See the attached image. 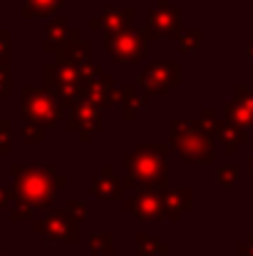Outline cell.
<instances>
[{
    "instance_id": "cell-26",
    "label": "cell",
    "mask_w": 253,
    "mask_h": 256,
    "mask_svg": "<svg viewBox=\"0 0 253 256\" xmlns=\"http://www.w3.org/2000/svg\"><path fill=\"white\" fill-rule=\"evenodd\" d=\"M10 206H12V209H10L12 219H27V216H32V206L25 204V202H15V204H10Z\"/></svg>"
},
{
    "instance_id": "cell-24",
    "label": "cell",
    "mask_w": 253,
    "mask_h": 256,
    "mask_svg": "<svg viewBox=\"0 0 253 256\" xmlns=\"http://www.w3.org/2000/svg\"><path fill=\"white\" fill-rule=\"evenodd\" d=\"M10 60V32L0 30V68H7Z\"/></svg>"
},
{
    "instance_id": "cell-27",
    "label": "cell",
    "mask_w": 253,
    "mask_h": 256,
    "mask_svg": "<svg viewBox=\"0 0 253 256\" xmlns=\"http://www.w3.org/2000/svg\"><path fill=\"white\" fill-rule=\"evenodd\" d=\"M0 150H2V152L10 150V122H7V120L0 122Z\"/></svg>"
},
{
    "instance_id": "cell-3",
    "label": "cell",
    "mask_w": 253,
    "mask_h": 256,
    "mask_svg": "<svg viewBox=\"0 0 253 256\" xmlns=\"http://www.w3.org/2000/svg\"><path fill=\"white\" fill-rule=\"evenodd\" d=\"M12 174H15L17 199L30 204V206H42V209H47L55 199V192L67 184V176L57 174L55 167H45V170L12 167Z\"/></svg>"
},
{
    "instance_id": "cell-5",
    "label": "cell",
    "mask_w": 253,
    "mask_h": 256,
    "mask_svg": "<svg viewBox=\"0 0 253 256\" xmlns=\"http://www.w3.org/2000/svg\"><path fill=\"white\" fill-rule=\"evenodd\" d=\"M159 5L149 8L147 12V28L157 35V38H174L179 40L181 30V10L176 5H171L169 0H157Z\"/></svg>"
},
{
    "instance_id": "cell-12",
    "label": "cell",
    "mask_w": 253,
    "mask_h": 256,
    "mask_svg": "<svg viewBox=\"0 0 253 256\" xmlns=\"http://www.w3.org/2000/svg\"><path fill=\"white\" fill-rule=\"evenodd\" d=\"M37 232H45L50 239H67V242H75L77 239V219L70 216L67 212H60V214H50L45 222L35 224Z\"/></svg>"
},
{
    "instance_id": "cell-17",
    "label": "cell",
    "mask_w": 253,
    "mask_h": 256,
    "mask_svg": "<svg viewBox=\"0 0 253 256\" xmlns=\"http://www.w3.org/2000/svg\"><path fill=\"white\" fill-rule=\"evenodd\" d=\"M87 87V102H92L94 107H102V104H109V97L114 92V82H112V75H102L97 80H92Z\"/></svg>"
},
{
    "instance_id": "cell-16",
    "label": "cell",
    "mask_w": 253,
    "mask_h": 256,
    "mask_svg": "<svg viewBox=\"0 0 253 256\" xmlns=\"http://www.w3.org/2000/svg\"><path fill=\"white\" fill-rule=\"evenodd\" d=\"M216 134H219V140H221V144H224V150L229 154H234L239 150V144H244L249 140V132L246 130H241V127H236V124H231L226 120H219L216 122Z\"/></svg>"
},
{
    "instance_id": "cell-30",
    "label": "cell",
    "mask_w": 253,
    "mask_h": 256,
    "mask_svg": "<svg viewBox=\"0 0 253 256\" xmlns=\"http://www.w3.org/2000/svg\"><path fill=\"white\" fill-rule=\"evenodd\" d=\"M246 55H249V60H253V40H249V45H246Z\"/></svg>"
},
{
    "instance_id": "cell-25",
    "label": "cell",
    "mask_w": 253,
    "mask_h": 256,
    "mask_svg": "<svg viewBox=\"0 0 253 256\" xmlns=\"http://www.w3.org/2000/svg\"><path fill=\"white\" fill-rule=\"evenodd\" d=\"M22 134L27 137V140H42L45 137V127H40V124H32V122H25L22 124Z\"/></svg>"
},
{
    "instance_id": "cell-4",
    "label": "cell",
    "mask_w": 253,
    "mask_h": 256,
    "mask_svg": "<svg viewBox=\"0 0 253 256\" xmlns=\"http://www.w3.org/2000/svg\"><path fill=\"white\" fill-rule=\"evenodd\" d=\"M22 114H25V122L52 127L62 120L65 107L57 100V94H52L47 87H25L22 90Z\"/></svg>"
},
{
    "instance_id": "cell-10",
    "label": "cell",
    "mask_w": 253,
    "mask_h": 256,
    "mask_svg": "<svg viewBox=\"0 0 253 256\" xmlns=\"http://www.w3.org/2000/svg\"><path fill=\"white\" fill-rule=\"evenodd\" d=\"M132 18H134V8H104L99 15H94L89 20L92 28H102L107 35H114V32H124V30H132Z\"/></svg>"
},
{
    "instance_id": "cell-11",
    "label": "cell",
    "mask_w": 253,
    "mask_h": 256,
    "mask_svg": "<svg viewBox=\"0 0 253 256\" xmlns=\"http://www.w3.org/2000/svg\"><path fill=\"white\" fill-rule=\"evenodd\" d=\"M102 127V117H99V107H94L92 102H82L80 107L72 110L70 117V130L80 134V140H89L92 132H97Z\"/></svg>"
},
{
    "instance_id": "cell-18",
    "label": "cell",
    "mask_w": 253,
    "mask_h": 256,
    "mask_svg": "<svg viewBox=\"0 0 253 256\" xmlns=\"http://www.w3.org/2000/svg\"><path fill=\"white\" fill-rule=\"evenodd\" d=\"M45 35H47V50H57L67 35H70V28H67V20L65 18H52L47 25H45Z\"/></svg>"
},
{
    "instance_id": "cell-1",
    "label": "cell",
    "mask_w": 253,
    "mask_h": 256,
    "mask_svg": "<svg viewBox=\"0 0 253 256\" xmlns=\"http://www.w3.org/2000/svg\"><path fill=\"white\" fill-rule=\"evenodd\" d=\"M167 154L169 144H154V142H144L137 144L132 154L124 157V186L132 189H157V192H167L169 176H167Z\"/></svg>"
},
{
    "instance_id": "cell-29",
    "label": "cell",
    "mask_w": 253,
    "mask_h": 256,
    "mask_svg": "<svg viewBox=\"0 0 253 256\" xmlns=\"http://www.w3.org/2000/svg\"><path fill=\"white\" fill-rule=\"evenodd\" d=\"M0 94H10V70L7 68H0Z\"/></svg>"
},
{
    "instance_id": "cell-21",
    "label": "cell",
    "mask_w": 253,
    "mask_h": 256,
    "mask_svg": "<svg viewBox=\"0 0 253 256\" xmlns=\"http://www.w3.org/2000/svg\"><path fill=\"white\" fill-rule=\"evenodd\" d=\"M239 182V167L236 164H224L216 170V184L219 186H234Z\"/></svg>"
},
{
    "instance_id": "cell-23",
    "label": "cell",
    "mask_w": 253,
    "mask_h": 256,
    "mask_svg": "<svg viewBox=\"0 0 253 256\" xmlns=\"http://www.w3.org/2000/svg\"><path fill=\"white\" fill-rule=\"evenodd\" d=\"M67 214H70V216H75L77 222L87 219V214H89L87 202H82V199H70V202H67Z\"/></svg>"
},
{
    "instance_id": "cell-6",
    "label": "cell",
    "mask_w": 253,
    "mask_h": 256,
    "mask_svg": "<svg viewBox=\"0 0 253 256\" xmlns=\"http://www.w3.org/2000/svg\"><path fill=\"white\" fill-rule=\"evenodd\" d=\"M107 52L114 55L119 62H139L147 55V40L142 32H134V30L114 32V35H107Z\"/></svg>"
},
{
    "instance_id": "cell-13",
    "label": "cell",
    "mask_w": 253,
    "mask_h": 256,
    "mask_svg": "<svg viewBox=\"0 0 253 256\" xmlns=\"http://www.w3.org/2000/svg\"><path fill=\"white\" fill-rule=\"evenodd\" d=\"M92 194L99 199H122L124 194V179H119L109 164H104L102 172L92 179Z\"/></svg>"
},
{
    "instance_id": "cell-20",
    "label": "cell",
    "mask_w": 253,
    "mask_h": 256,
    "mask_svg": "<svg viewBox=\"0 0 253 256\" xmlns=\"http://www.w3.org/2000/svg\"><path fill=\"white\" fill-rule=\"evenodd\" d=\"M201 40H204V30L201 28H191V30H184L176 42H179L181 52H194V50L201 48Z\"/></svg>"
},
{
    "instance_id": "cell-19",
    "label": "cell",
    "mask_w": 253,
    "mask_h": 256,
    "mask_svg": "<svg viewBox=\"0 0 253 256\" xmlns=\"http://www.w3.org/2000/svg\"><path fill=\"white\" fill-rule=\"evenodd\" d=\"M62 5V0H22V15L35 18V15H50Z\"/></svg>"
},
{
    "instance_id": "cell-15",
    "label": "cell",
    "mask_w": 253,
    "mask_h": 256,
    "mask_svg": "<svg viewBox=\"0 0 253 256\" xmlns=\"http://www.w3.org/2000/svg\"><path fill=\"white\" fill-rule=\"evenodd\" d=\"M194 204L191 189L186 186H176V189H167L164 192V206H167V219H179L184 212H189Z\"/></svg>"
},
{
    "instance_id": "cell-9",
    "label": "cell",
    "mask_w": 253,
    "mask_h": 256,
    "mask_svg": "<svg viewBox=\"0 0 253 256\" xmlns=\"http://www.w3.org/2000/svg\"><path fill=\"white\" fill-rule=\"evenodd\" d=\"M226 122L241 130H253V87L236 90V97H231L226 104Z\"/></svg>"
},
{
    "instance_id": "cell-22",
    "label": "cell",
    "mask_w": 253,
    "mask_h": 256,
    "mask_svg": "<svg viewBox=\"0 0 253 256\" xmlns=\"http://www.w3.org/2000/svg\"><path fill=\"white\" fill-rule=\"evenodd\" d=\"M92 252L94 254H109L112 252V234H104V232L94 234L92 236Z\"/></svg>"
},
{
    "instance_id": "cell-7",
    "label": "cell",
    "mask_w": 253,
    "mask_h": 256,
    "mask_svg": "<svg viewBox=\"0 0 253 256\" xmlns=\"http://www.w3.org/2000/svg\"><path fill=\"white\" fill-rule=\"evenodd\" d=\"M179 80H181V70L176 62H152L139 75V85L152 94L169 92L174 85H179Z\"/></svg>"
},
{
    "instance_id": "cell-28",
    "label": "cell",
    "mask_w": 253,
    "mask_h": 256,
    "mask_svg": "<svg viewBox=\"0 0 253 256\" xmlns=\"http://www.w3.org/2000/svg\"><path fill=\"white\" fill-rule=\"evenodd\" d=\"M137 239H139V242H147V244H142V246L154 249V252H159V254H167V246H162L157 239H152V236H147V234H137Z\"/></svg>"
},
{
    "instance_id": "cell-31",
    "label": "cell",
    "mask_w": 253,
    "mask_h": 256,
    "mask_svg": "<svg viewBox=\"0 0 253 256\" xmlns=\"http://www.w3.org/2000/svg\"><path fill=\"white\" fill-rule=\"evenodd\" d=\"M249 172H251V174H253V154H251V157H249Z\"/></svg>"
},
{
    "instance_id": "cell-8",
    "label": "cell",
    "mask_w": 253,
    "mask_h": 256,
    "mask_svg": "<svg viewBox=\"0 0 253 256\" xmlns=\"http://www.w3.org/2000/svg\"><path fill=\"white\" fill-rule=\"evenodd\" d=\"M124 206L139 219H164L167 216L164 192H157V189H139L134 196L124 202Z\"/></svg>"
},
{
    "instance_id": "cell-2",
    "label": "cell",
    "mask_w": 253,
    "mask_h": 256,
    "mask_svg": "<svg viewBox=\"0 0 253 256\" xmlns=\"http://www.w3.org/2000/svg\"><path fill=\"white\" fill-rule=\"evenodd\" d=\"M214 132H216V124L206 120H174L169 144L189 164H211L214 162Z\"/></svg>"
},
{
    "instance_id": "cell-14",
    "label": "cell",
    "mask_w": 253,
    "mask_h": 256,
    "mask_svg": "<svg viewBox=\"0 0 253 256\" xmlns=\"http://www.w3.org/2000/svg\"><path fill=\"white\" fill-rule=\"evenodd\" d=\"M109 104L119 107V112H122L124 120H134V114L147 107V100L139 97L137 90L132 85H124V87H114V92L109 97Z\"/></svg>"
}]
</instances>
